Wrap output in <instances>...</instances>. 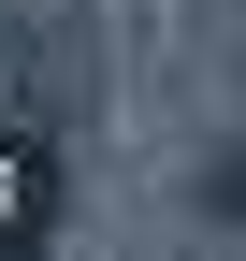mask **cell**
<instances>
[{"label":"cell","instance_id":"obj_1","mask_svg":"<svg viewBox=\"0 0 246 261\" xmlns=\"http://www.w3.org/2000/svg\"><path fill=\"white\" fill-rule=\"evenodd\" d=\"M189 218L203 232H246V130H218V145L189 160Z\"/></svg>","mask_w":246,"mask_h":261}]
</instances>
